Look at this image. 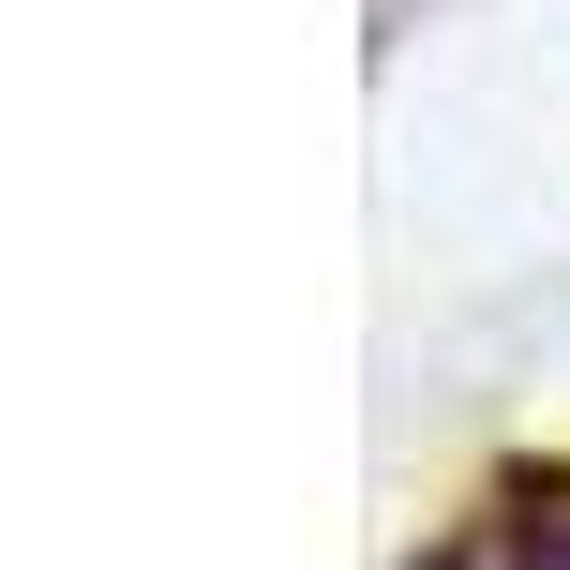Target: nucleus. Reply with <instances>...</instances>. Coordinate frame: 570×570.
Returning a JSON list of instances; mask_svg holds the SVG:
<instances>
[{"label": "nucleus", "mask_w": 570, "mask_h": 570, "mask_svg": "<svg viewBox=\"0 0 570 570\" xmlns=\"http://www.w3.org/2000/svg\"><path fill=\"white\" fill-rule=\"evenodd\" d=\"M421 570H570V481H511L465 541H435Z\"/></svg>", "instance_id": "1"}]
</instances>
